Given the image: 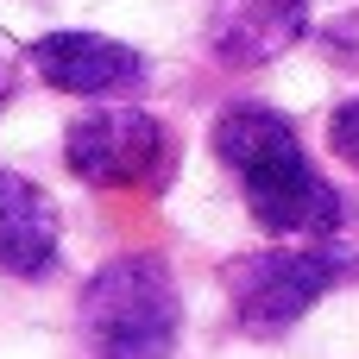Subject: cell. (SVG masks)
Wrapping results in <instances>:
<instances>
[{
  "mask_svg": "<svg viewBox=\"0 0 359 359\" xmlns=\"http://www.w3.org/2000/svg\"><path fill=\"white\" fill-rule=\"evenodd\" d=\"M341 265L334 252H252V259H233L227 265V297H233V316L246 334H290L328 290H334Z\"/></svg>",
  "mask_w": 359,
  "mask_h": 359,
  "instance_id": "cell-3",
  "label": "cell"
},
{
  "mask_svg": "<svg viewBox=\"0 0 359 359\" xmlns=\"http://www.w3.org/2000/svg\"><path fill=\"white\" fill-rule=\"evenodd\" d=\"M57 252H63L57 202L32 177L0 170V271L6 278H44V271H57Z\"/></svg>",
  "mask_w": 359,
  "mask_h": 359,
  "instance_id": "cell-7",
  "label": "cell"
},
{
  "mask_svg": "<svg viewBox=\"0 0 359 359\" xmlns=\"http://www.w3.org/2000/svg\"><path fill=\"white\" fill-rule=\"evenodd\" d=\"M32 63L63 95H126L145 82V57L120 38H95V32H50L32 44Z\"/></svg>",
  "mask_w": 359,
  "mask_h": 359,
  "instance_id": "cell-6",
  "label": "cell"
},
{
  "mask_svg": "<svg viewBox=\"0 0 359 359\" xmlns=\"http://www.w3.org/2000/svg\"><path fill=\"white\" fill-rule=\"evenodd\" d=\"M13 82H19V50H13V38L0 32V107L13 101Z\"/></svg>",
  "mask_w": 359,
  "mask_h": 359,
  "instance_id": "cell-9",
  "label": "cell"
},
{
  "mask_svg": "<svg viewBox=\"0 0 359 359\" xmlns=\"http://www.w3.org/2000/svg\"><path fill=\"white\" fill-rule=\"evenodd\" d=\"M177 328H183V303L164 259L145 252L114 259L82 290V334L101 359H170Z\"/></svg>",
  "mask_w": 359,
  "mask_h": 359,
  "instance_id": "cell-2",
  "label": "cell"
},
{
  "mask_svg": "<svg viewBox=\"0 0 359 359\" xmlns=\"http://www.w3.org/2000/svg\"><path fill=\"white\" fill-rule=\"evenodd\" d=\"M309 32V0H208V50L227 69H259Z\"/></svg>",
  "mask_w": 359,
  "mask_h": 359,
  "instance_id": "cell-5",
  "label": "cell"
},
{
  "mask_svg": "<svg viewBox=\"0 0 359 359\" xmlns=\"http://www.w3.org/2000/svg\"><path fill=\"white\" fill-rule=\"evenodd\" d=\"M63 158L95 189H151L170 170V133L139 107H95L69 126Z\"/></svg>",
  "mask_w": 359,
  "mask_h": 359,
  "instance_id": "cell-4",
  "label": "cell"
},
{
  "mask_svg": "<svg viewBox=\"0 0 359 359\" xmlns=\"http://www.w3.org/2000/svg\"><path fill=\"white\" fill-rule=\"evenodd\" d=\"M221 164L240 177L246 208L265 233L284 240H328L341 227V189L309 164L297 126L271 107H227L215 126Z\"/></svg>",
  "mask_w": 359,
  "mask_h": 359,
  "instance_id": "cell-1",
  "label": "cell"
},
{
  "mask_svg": "<svg viewBox=\"0 0 359 359\" xmlns=\"http://www.w3.org/2000/svg\"><path fill=\"white\" fill-rule=\"evenodd\" d=\"M328 145H334V151H341V158L359 170V95L334 107V120H328Z\"/></svg>",
  "mask_w": 359,
  "mask_h": 359,
  "instance_id": "cell-8",
  "label": "cell"
}]
</instances>
